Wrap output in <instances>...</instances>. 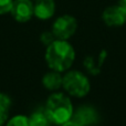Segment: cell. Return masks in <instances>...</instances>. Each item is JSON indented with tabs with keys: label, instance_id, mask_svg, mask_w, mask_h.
Listing matches in <instances>:
<instances>
[{
	"label": "cell",
	"instance_id": "obj_1",
	"mask_svg": "<svg viewBox=\"0 0 126 126\" xmlns=\"http://www.w3.org/2000/svg\"><path fill=\"white\" fill-rule=\"evenodd\" d=\"M75 60L74 48L66 40H54L47 47L46 61L51 70L57 72H64L72 66Z\"/></svg>",
	"mask_w": 126,
	"mask_h": 126
},
{
	"label": "cell",
	"instance_id": "obj_2",
	"mask_svg": "<svg viewBox=\"0 0 126 126\" xmlns=\"http://www.w3.org/2000/svg\"><path fill=\"white\" fill-rule=\"evenodd\" d=\"M46 113L51 123L62 125L70 121L73 115V105L70 97L63 93H53L49 96L46 105Z\"/></svg>",
	"mask_w": 126,
	"mask_h": 126
},
{
	"label": "cell",
	"instance_id": "obj_3",
	"mask_svg": "<svg viewBox=\"0 0 126 126\" xmlns=\"http://www.w3.org/2000/svg\"><path fill=\"white\" fill-rule=\"evenodd\" d=\"M62 86L69 95L74 97H84L91 90V84L86 76L80 71H69L62 81Z\"/></svg>",
	"mask_w": 126,
	"mask_h": 126
},
{
	"label": "cell",
	"instance_id": "obj_4",
	"mask_svg": "<svg viewBox=\"0 0 126 126\" xmlns=\"http://www.w3.org/2000/svg\"><path fill=\"white\" fill-rule=\"evenodd\" d=\"M78 29V21L70 15H63L54 20L52 24V33L59 40H69Z\"/></svg>",
	"mask_w": 126,
	"mask_h": 126
},
{
	"label": "cell",
	"instance_id": "obj_5",
	"mask_svg": "<svg viewBox=\"0 0 126 126\" xmlns=\"http://www.w3.org/2000/svg\"><path fill=\"white\" fill-rule=\"evenodd\" d=\"M13 19L18 22H27L34 16L33 1L31 0H13L10 11Z\"/></svg>",
	"mask_w": 126,
	"mask_h": 126
},
{
	"label": "cell",
	"instance_id": "obj_6",
	"mask_svg": "<svg viewBox=\"0 0 126 126\" xmlns=\"http://www.w3.org/2000/svg\"><path fill=\"white\" fill-rule=\"evenodd\" d=\"M71 120L78 123L80 126H91L97 123L98 114L92 106L82 105L75 112H73Z\"/></svg>",
	"mask_w": 126,
	"mask_h": 126
},
{
	"label": "cell",
	"instance_id": "obj_7",
	"mask_svg": "<svg viewBox=\"0 0 126 126\" xmlns=\"http://www.w3.org/2000/svg\"><path fill=\"white\" fill-rule=\"evenodd\" d=\"M102 19L107 27H122L126 22V13L120 6H110L103 11Z\"/></svg>",
	"mask_w": 126,
	"mask_h": 126
},
{
	"label": "cell",
	"instance_id": "obj_8",
	"mask_svg": "<svg viewBox=\"0 0 126 126\" xmlns=\"http://www.w3.org/2000/svg\"><path fill=\"white\" fill-rule=\"evenodd\" d=\"M54 0H35L33 3V13L40 20H48L54 16Z\"/></svg>",
	"mask_w": 126,
	"mask_h": 126
},
{
	"label": "cell",
	"instance_id": "obj_9",
	"mask_svg": "<svg viewBox=\"0 0 126 126\" xmlns=\"http://www.w3.org/2000/svg\"><path fill=\"white\" fill-rule=\"evenodd\" d=\"M62 81L63 76L61 75V73L52 70L47 74H44V76L42 78V84L46 89L50 90V91H57L62 86Z\"/></svg>",
	"mask_w": 126,
	"mask_h": 126
},
{
	"label": "cell",
	"instance_id": "obj_10",
	"mask_svg": "<svg viewBox=\"0 0 126 126\" xmlns=\"http://www.w3.org/2000/svg\"><path fill=\"white\" fill-rule=\"evenodd\" d=\"M29 122L31 126H50L51 121L48 117L44 110H38L33 112L29 117Z\"/></svg>",
	"mask_w": 126,
	"mask_h": 126
},
{
	"label": "cell",
	"instance_id": "obj_11",
	"mask_svg": "<svg viewBox=\"0 0 126 126\" xmlns=\"http://www.w3.org/2000/svg\"><path fill=\"white\" fill-rule=\"evenodd\" d=\"M7 126H31L29 117L24 115H16L7 121Z\"/></svg>",
	"mask_w": 126,
	"mask_h": 126
},
{
	"label": "cell",
	"instance_id": "obj_12",
	"mask_svg": "<svg viewBox=\"0 0 126 126\" xmlns=\"http://www.w3.org/2000/svg\"><path fill=\"white\" fill-rule=\"evenodd\" d=\"M41 42L44 44V46H50L54 40H57V38L54 37V34L52 33V31H47V32H43L41 34V38H40Z\"/></svg>",
	"mask_w": 126,
	"mask_h": 126
},
{
	"label": "cell",
	"instance_id": "obj_13",
	"mask_svg": "<svg viewBox=\"0 0 126 126\" xmlns=\"http://www.w3.org/2000/svg\"><path fill=\"white\" fill-rule=\"evenodd\" d=\"M13 4V0H0V15L10 12Z\"/></svg>",
	"mask_w": 126,
	"mask_h": 126
},
{
	"label": "cell",
	"instance_id": "obj_14",
	"mask_svg": "<svg viewBox=\"0 0 126 126\" xmlns=\"http://www.w3.org/2000/svg\"><path fill=\"white\" fill-rule=\"evenodd\" d=\"M11 106V100L7 94L0 93V109L6 110V111H9Z\"/></svg>",
	"mask_w": 126,
	"mask_h": 126
},
{
	"label": "cell",
	"instance_id": "obj_15",
	"mask_svg": "<svg viewBox=\"0 0 126 126\" xmlns=\"http://www.w3.org/2000/svg\"><path fill=\"white\" fill-rule=\"evenodd\" d=\"M8 121V111L0 109V125H3Z\"/></svg>",
	"mask_w": 126,
	"mask_h": 126
},
{
	"label": "cell",
	"instance_id": "obj_16",
	"mask_svg": "<svg viewBox=\"0 0 126 126\" xmlns=\"http://www.w3.org/2000/svg\"><path fill=\"white\" fill-rule=\"evenodd\" d=\"M61 126H80V125H79L78 123H75L74 121L70 120V121H67V122H65L64 124H62Z\"/></svg>",
	"mask_w": 126,
	"mask_h": 126
},
{
	"label": "cell",
	"instance_id": "obj_17",
	"mask_svg": "<svg viewBox=\"0 0 126 126\" xmlns=\"http://www.w3.org/2000/svg\"><path fill=\"white\" fill-rule=\"evenodd\" d=\"M118 6H120L121 8H122V10L126 13V0H120V2H118Z\"/></svg>",
	"mask_w": 126,
	"mask_h": 126
},
{
	"label": "cell",
	"instance_id": "obj_18",
	"mask_svg": "<svg viewBox=\"0 0 126 126\" xmlns=\"http://www.w3.org/2000/svg\"><path fill=\"white\" fill-rule=\"evenodd\" d=\"M31 1H33V0H31ZM34 1H35V0H34Z\"/></svg>",
	"mask_w": 126,
	"mask_h": 126
},
{
	"label": "cell",
	"instance_id": "obj_19",
	"mask_svg": "<svg viewBox=\"0 0 126 126\" xmlns=\"http://www.w3.org/2000/svg\"><path fill=\"white\" fill-rule=\"evenodd\" d=\"M0 126H2V125H0Z\"/></svg>",
	"mask_w": 126,
	"mask_h": 126
}]
</instances>
